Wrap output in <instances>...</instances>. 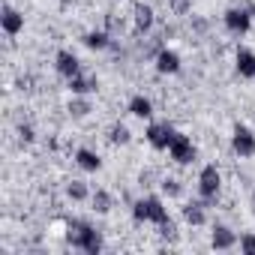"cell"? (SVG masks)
<instances>
[{"instance_id":"cell-7","label":"cell","mask_w":255,"mask_h":255,"mask_svg":"<svg viewBox=\"0 0 255 255\" xmlns=\"http://www.w3.org/2000/svg\"><path fill=\"white\" fill-rule=\"evenodd\" d=\"M168 156H171L177 165H189V162H195V159H198V147L192 144V138H189V135L177 132V135H174V141H171V147H168Z\"/></svg>"},{"instance_id":"cell-11","label":"cell","mask_w":255,"mask_h":255,"mask_svg":"<svg viewBox=\"0 0 255 255\" xmlns=\"http://www.w3.org/2000/svg\"><path fill=\"white\" fill-rule=\"evenodd\" d=\"M210 246H213V249H219V252H228V249H234V246H237V234H234L228 225L216 222V225H213V231H210Z\"/></svg>"},{"instance_id":"cell-9","label":"cell","mask_w":255,"mask_h":255,"mask_svg":"<svg viewBox=\"0 0 255 255\" xmlns=\"http://www.w3.org/2000/svg\"><path fill=\"white\" fill-rule=\"evenodd\" d=\"M54 69H57V75H63V78L69 81V78H75V75L81 72V60H78L69 48H60V51L54 54Z\"/></svg>"},{"instance_id":"cell-21","label":"cell","mask_w":255,"mask_h":255,"mask_svg":"<svg viewBox=\"0 0 255 255\" xmlns=\"http://www.w3.org/2000/svg\"><path fill=\"white\" fill-rule=\"evenodd\" d=\"M66 195H69L72 201H84V198H90L93 192L87 189V183H84V180H72V183H66Z\"/></svg>"},{"instance_id":"cell-25","label":"cell","mask_w":255,"mask_h":255,"mask_svg":"<svg viewBox=\"0 0 255 255\" xmlns=\"http://www.w3.org/2000/svg\"><path fill=\"white\" fill-rule=\"evenodd\" d=\"M18 138H21L24 144H33V141H36V132H33L30 123H21V126H18Z\"/></svg>"},{"instance_id":"cell-19","label":"cell","mask_w":255,"mask_h":255,"mask_svg":"<svg viewBox=\"0 0 255 255\" xmlns=\"http://www.w3.org/2000/svg\"><path fill=\"white\" fill-rule=\"evenodd\" d=\"M132 141V132H129V126L126 123H111L108 126V144H129Z\"/></svg>"},{"instance_id":"cell-12","label":"cell","mask_w":255,"mask_h":255,"mask_svg":"<svg viewBox=\"0 0 255 255\" xmlns=\"http://www.w3.org/2000/svg\"><path fill=\"white\" fill-rule=\"evenodd\" d=\"M75 165H78L81 171H87V174H96V171L102 168V156H99L96 150H90V147H78V150H75Z\"/></svg>"},{"instance_id":"cell-22","label":"cell","mask_w":255,"mask_h":255,"mask_svg":"<svg viewBox=\"0 0 255 255\" xmlns=\"http://www.w3.org/2000/svg\"><path fill=\"white\" fill-rule=\"evenodd\" d=\"M69 114L78 117V120L87 117V114H90V102H87V96H72V99H69Z\"/></svg>"},{"instance_id":"cell-13","label":"cell","mask_w":255,"mask_h":255,"mask_svg":"<svg viewBox=\"0 0 255 255\" xmlns=\"http://www.w3.org/2000/svg\"><path fill=\"white\" fill-rule=\"evenodd\" d=\"M234 69H237V75L240 78H255V51H249V48H237V54H234Z\"/></svg>"},{"instance_id":"cell-23","label":"cell","mask_w":255,"mask_h":255,"mask_svg":"<svg viewBox=\"0 0 255 255\" xmlns=\"http://www.w3.org/2000/svg\"><path fill=\"white\" fill-rule=\"evenodd\" d=\"M159 186H162V192H165L168 198H177V195L183 192V186H180V180H171V177H165V180H162Z\"/></svg>"},{"instance_id":"cell-17","label":"cell","mask_w":255,"mask_h":255,"mask_svg":"<svg viewBox=\"0 0 255 255\" xmlns=\"http://www.w3.org/2000/svg\"><path fill=\"white\" fill-rule=\"evenodd\" d=\"M81 42H84V48H90V51H105V48H111V36H108L105 30H87V33L81 36Z\"/></svg>"},{"instance_id":"cell-3","label":"cell","mask_w":255,"mask_h":255,"mask_svg":"<svg viewBox=\"0 0 255 255\" xmlns=\"http://www.w3.org/2000/svg\"><path fill=\"white\" fill-rule=\"evenodd\" d=\"M219 189H222V174H219V168L210 162V165H204V168L198 171V198L210 207V204H216Z\"/></svg>"},{"instance_id":"cell-27","label":"cell","mask_w":255,"mask_h":255,"mask_svg":"<svg viewBox=\"0 0 255 255\" xmlns=\"http://www.w3.org/2000/svg\"><path fill=\"white\" fill-rule=\"evenodd\" d=\"M189 6H192L189 0H174V12H177V15H183V12H186Z\"/></svg>"},{"instance_id":"cell-1","label":"cell","mask_w":255,"mask_h":255,"mask_svg":"<svg viewBox=\"0 0 255 255\" xmlns=\"http://www.w3.org/2000/svg\"><path fill=\"white\" fill-rule=\"evenodd\" d=\"M66 240H69L75 249L87 252V255H99L102 246H105V243H102V234H99L90 222H84V219H72V222H69Z\"/></svg>"},{"instance_id":"cell-16","label":"cell","mask_w":255,"mask_h":255,"mask_svg":"<svg viewBox=\"0 0 255 255\" xmlns=\"http://www.w3.org/2000/svg\"><path fill=\"white\" fill-rule=\"evenodd\" d=\"M153 24H156L153 9H150V6H144V3H138V6H135V33H150V30H153Z\"/></svg>"},{"instance_id":"cell-6","label":"cell","mask_w":255,"mask_h":255,"mask_svg":"<svg viewBox=\"0 0 255 255\" xmlns=\"http://www.w3.org/2000/svg\"><path fill=\"white\" fill-rule=\"evenodd\" d=\"M231 150H234L240 159H249V156H255V132L249 129V126L237 123L234 129H231Z\"/></svg>"},{"instance_id":"cell-18","label":"cell","mask_w":255,"mask_h":255,"mask_svg":"<svg viewBox=\"0 0 255 255\" xmlns=\"http://www.w3.org/2000/svg\"><path fill=\"white\" fill-rule=\"evenodd\" d=\"M183 219H186L189 225H195V228L204 225V222H207V204H204V201L186 204V207H183Z\"/></svg>"},{"instance_id":"cell-10","label":"cell","mask_w":255,"mask_h":255,"mask_svg":"<svg viewBox=\"0 0 255 255\" xmlns=\"http://www.w3.org/2000/svg\"><path fill=\"white\" fill-rule=\"evenodd\" d=\"M0 27H3L6 36H18V33L24 30V15H21L15 6L3 3V12H0Z\"/></svg>"},{"instance_id":"cell-8","label":"cell","mask_w":255,"mask_h":255,"mask_svg":"<svg viewBox=\"0 0 255 255\" xmlns=\"http://www.w3.org/2000/svg\"><path fill=\"white\" fill-rule=\"evenodd\" d=\"M153 63H156V72H159V75H177V72H180V66H183L180 54H177L174 48H165V45L156 51Z\"/></svg>"},{"instance_id":"cell-2","label":"cell","mask_w":255,"mask_h":255,"mask_svg":"<svg viewBox=\"0 0 255 255\" xmlns=\"http://www.w3.org/2000/svg\"><path fill=\"white\" fill-rule=\"evenodd\" d=\"M132 219H135V222L162 225V222L171 219V216H168V207H165V201H162L159 195H144V198H138V201L132 204Z\"/></svg>"},{"instance_id":"cell-24","label":"cell","mask_w":255,"mask_h":255,"mask_svg":"<svg viewBox=\"0 0 255 255\" xmlns=\"http://www.w3.org/2000/svg\"><path fill=\"white\" fill-rule=\"evenodd\" d=\"M237 246H240L243 255H255V234H252V231H249V234H240Z\"/></svg>"},{"instance_id":"cell-5","label":"cell","mask_w":255,"mask_h":255,"mask_svg":"<svg viewBox=\"0 0 255 255\" xmlns=\"http://www.w3.org/2000/svg\"><path fill=\"white\" fill-rule=\"evenodd\" d=\"M174 135H177V129L171 123H147V132H144V138H147V144L153 147V150H168L171 147V141H174Z\"/></svg>"},{"instance_id":"cell-14","label":"cell","mask_w":255,"mask_h":255,"mask_svg":"<svg viewBox=\"0 0 255 255\" xmlns=\"http://www.w3.org/2000/svg\"><path fill=\"white\" fill-rule=\"evenodd\" d=\"M69 90H72V96H90V93L99 90V81H96L93 75L78 72L75 78H69Z\"/></svg>"},{"instance_id":"cell-26","label":"cell","mask_w":255,"mask_h":255,"mask_svg":"<svg viewBox=\"0 0 255 255\" xmlns=\"http://www.w3.org/2000/svg\"><path fill=\"white\" fill-rule=\"evenodd\" d=\"M159 234H162V237H174V222H171V219H165V222L159 225Z\"/></svg>"},{"instance_id":"cell-15","label":"cell","mask_w":255,"mask_h":255,"mask_svg":"<svg viewBox=\"0 0 255 255\" xmlns=\"http://www.w3.org/2000/svg\"><path fill=\"white\" fill-rule=\"evenodd\" d=\"M126 108H129V114H132V117H138V120H150V117H153V102H150L144 93H135Z\"/></svg>"},{"instance_id":"cell-4","label":"cell","mask_w":255,"mask_h":255,"mask_svg":"<svg viewBox=\"0 0 255 255\" xmlns=\"http://www.w3.org/2000/svg\"><path fill=\"white\" fill-rule=\"evenodd\" d=\"M222 24H225L228 33H234V36H246V33L252 30V12H249L246 6H231V9H225Z\"/></svg>"},{"instance_id":"cell-20","label":"cell","mask_w":255,"mask_h":255,"mask_svg":"<svg viewBox=\"0 0 255 255\" xmlns=\"http://www.w3.org/2000/svg\"><path fill=\"white\" fill-rule=\"evenodd\" d=\"M90 201H93V210H96V213H108V210L114 207V198H111L108 189H96V192L90 195Z\"/></svg>"}]
</instances>
